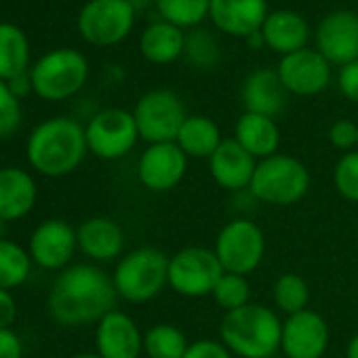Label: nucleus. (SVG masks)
I'll use <instances>...</instances> for the list:
<instances>
[{
  "label": "nucleus",
  "instance_id": "7",
  "mask_svg": "<svg viewBox=\"0 0 358 358\" xmlns=\"http://www.w3.org/2000/svg\"><path fill=\"white\" fill-rule=\"evenodd\" d=\"M188 116L190 114L186 112L182 97L169 89H154L143 93L133 108L139 139L148 141V145L175 141Z\"/></svg>",
  "mask_w": 358,
  "mask_h": 358
},
{
  "label": "nucleus",
  "instance_id": "37",
  "mask_svg": "<svg viewBox=\"0 0 358 358\" xmlns=\"http://www.w3.org/2000/svg\"><path fill=\"white\" fill-rule=\"evenodd\" d=\"M184 358H236V356L217 339H196L190 343Z\"/></svg>",
  "mask_w": 358,
  "mask_h": 358
},
{
  "label": "nucleus",
  "instance_id": "29",
  "mask_svg": "<svg viewBox=\"0 0 358 358\" xmlns=\"http://www.w3.org/2000/svg\"><path fill=\"white\" fill-rule=\"evenodd\" d=\"M160 17L177 28H199L209 17L211 0H154Z\"/></svg>",
  "mask_w": 358,
  "mask_h": 358
},
{
  "label": "nucleus",
  "instance_id": "42",
  "mask_svg": "<svg viewBox=\"0 0 358 358\" xmlns=\"http://www.w3.org/2000/svg\"><path fill=\"white\" fill-rule=\"evenodd\" d=\"M345 358H358V333H354L345 345Z\"/></svg>",
  "mask_w": 358,
  "mask_h": 358
},
{
  "label": "nucleus",
  "instance_id": "44",
  "mask_svg": "<svg viewBox=\"0 0 358 358\" xmlns=\"http://www.w3.org/2000/svg\"><path fill=\"white\" fill-rule=\"evenodd\" d=\"M5 234H7V222H3V220H0V241L5 238Z\"/></svg>",
  "mask_w": 358,
  "mask_h": 358
},
{
  "label": "nucleus",
  "instance_id": "8",
  "mask_svg": "<svg viewBox=\"0 0 358 358\" xmlns=\"http://www.w3.org/2000/svg\"><path fill=\"white\" fill-rule=\"evenodd\" d=\"M222 274L215 251L207 247H184L169 257V287L182 297L211 295Z\"/></svg>",
  "mask_w": 358,
  "mask_h": 358
},
{
  "label": "nucleus",
  "instance_id": "4",
  "mask_svg": "<svg viewBox=\"0 0 358 358\" xmlns=\"http://www.w3.org/2000/svg\"><path fill=\"white\" fill-rule=\"evenodd\" d=\"M310 190L308 166L289 154H274L264 158L255 166L249 192L255 201L272 207L297 205Z\"/></svg>",
  "mask_w": 358,
  "mask_h": 358
},
{
  "label": "nucleus",
  "instance_id": "16",
  "mask_svg": "<svg viewBox=\"0 0 358 358\" xmlns=\"http://www.w3.org/2000/svg\"><path fill=\"white\" fill-rule=\"evenodd\" d=\"M76 249V230L64 220L43 222L30 238V257L45 270H66Z\"/></svg>",
  "mask_w": 358,
  "mask_h": 358
},
{
  "label": "nucleus",
  "instance_id": "15",
  "mask_svg": "<svg viewBox=\"0 0 358 358\" xmlns=\"http://www.w3.org/2000/svg\"><path fill=\"white\" fill-rule=\"evenodd\" d=\"M316 51L331 66H345L358 59V15L333 11L316 28Z\"/></svg>",
  "mask_w": 358,
  "mask_h": 358
},
{
  "label": "nucleus",
  "instance_id": "17",
  "mask_svg": "<svg viewBox=\"0 0 358 358\" xmlns=\"http://www.w3.org/2000/svg\"><path fill=\"white\" fill-rule=\"evenodd\" d=\"M95 348L101 358H141L143 333L127 312L112 310L97 322Z\"/></svg>",
  "mask_w": 358,
  "mask_h": 358
},
{
  "label": "nucleus",
  "instance_id": "6",
  "mask_svg": "<svg viewBox=\"0 0 358 358\" xmlns=\"http://www.w3.org/2000/svg\"><path fill=\"white\" fill-rule=\"evenodd\" d=\"M89 78V62L76 49H55L30 70L32 91L45 101H64L76 95Z\"/></svg>",
  "mask_w": 358,
  "mask_h": 358
},
{
  "label": "nucleus",
  "instance_id": "38",
  "mask_svg": "<svg viewBox=\"0 0 358 358\" xmlns=\"http://www.w3.org/2000/svg\"><path fill=\"white\" fill-rule=\"evenodd\" d=\"M339 91L345 99L358 103V59L339 68Z\"/></svg>",
  "mask_w": 358,
  "mask_h": 358
},
{
  "label": "nucleus",
  "instance_id": "41",
  "mask_svg": "<svg viewBox=\"0 0 358 358\" xmlns=\"http://www.w3.org/2000/svg\"><path fill=\"white\" fill-rule=\"evenodd\" d=\"M9 87H11V91H13L17 97H24V95H28V91H32V80H30V74L26 72V74H22V76L13 78V80L9 83Z\"/></svg>",
  "mask_w": 358,
  "mask_h": 358
},
{
  "label": "nucleus",
  "instance_id": "13",
  "mask_svg": "<svg viewBox=\"0 0 358 358\" xmlns=\"http://www.w3.org/2000/svg\"><path fill=\"white\" fill-rule=\"evenodd\" d=\"M287 93L312 97L322 93L331 83V64L316 49H301L280 57L276 68Z\"/></svg>",
  "mask_w": 358,
  "mask_h": 358
},
{
  "label": "nucleus",
  "instance_id": "31",
  "mask_svg": "<svg viewBox=\"0 0 358 358\" xmlns=\"http://www.w3.org/2000/svg\"><path fill=\"white\" fill-rule=\"evenodd\" d=\"M272 297L280 312H285L287 316H293L297 312L308 310L310 287L299 274L287 272L276 278V282L272 287Z\"/></svg>",
  "mask_w": 358,
  "mask_h": 358
},
{
  "label": "nucleus",
  "instance_id": "10",
  "mask_svg": "<svg viewBox=\"0 0 358 358\" xmlns=\"http://www.w3.org/2000/svg\"><path fill=\"white\" fill-rule=\"evenodd\" d=\"M135 13L131 0H89L78 13V32L89 45L114 47L131 34Z\"/></svg>",
  "mask_w": 358,
  "mask_h": 358
},
{
  "label": "nucleus",
  "instance_id": "18",
  "mask_svg": "<svg viewBox=\"0 0 358 358\" xmlns=\"http://www.w3.org/2000/svg\"><path fill=\"white\" fill-rule=\"evenodd\" d=\"M257 162L259 160H255L234 137H230L224 139L209 158V171L220 188L228 192H241L249 190Z\"/></svg>",
  "mask_w": 358,
  "mask_h": 358
},
{
  "label": "nucleus",
  "instance_id": "11",
  "mask_svg": "<svg viewBox=\"0 0 358 358\" xmlns=\"http://www.w3.org/2000/svg\"><path fill=\"white\" fill-rule=\"evenodd\" d=\"M85 133L89 152L101 160H118L127 156L139 139L133 112L122 108L97 112L85 127Z\"/></svg>",
  "mask_w": 358,
  "mask_h": 358
},
{
  "label": "nucleus",
  "instance_id": "36",
  "mask_svg": "<svg viewBox=\"0 0 358 358\" xmlns=\"http://www.w3.org/2000/svg\"><path fill=\"white\" fill-rule=\"evenodd\" d=\"M329 143L343 154L358 150V122L350 118H339L329 127Z\"/></svg>",
  "mask_w": 358,
  "mask_h": 358
},
{
  "label": "nucleus",
  "instance_id": "5",
  "mask_svg": "<svg viewBox=\"0 0 358 358\" xmlns=\"http://www.w3.org/2000/svg\"><path fill=\"white\" fill-rule=\"evenodd\" d=\"M118 297L145 303L169 285V255L154 247H141L120 257L112 274Z\"/></svg>",
  "mask_w": 358,
  "mask_h": 358
},
{
  "label": "nucleus",
  "instance_id": "39",
  "mask_svg": "<svg viewBox=\"0 0 358 358\" xmlns=\"http://www.w3.org/2000/svg\"><path fill=\"white\" fill-rule=\"evenodd\" d=\"M24 345L13 329H0V358H22Z\"/></svg>",
  "mask_w": 358,
  "mask_h": 358
},
{
  "label": "nucleus",
  "instance_id": "35",
  "mask_svg": "<svg viewBox=\"0 0 358 358\" xmlns=\"http://www.w3.org/2000/svg\"><path fill=\"white\" fill-rule=\"evenodd\" d=\"M22 124L20 97L11 91L9 83L0 80V139L11 137Z\"/></svg>",
  "mask_w": 358,
  "mask_h": 358
},
{
  "label": "nucleus",
  "instance_id": "19",
  "mask_svg": "<svg viewBox=\"0 0 358 358\" xmlns=\"http://www.w3.org/2000/svg\"><path fill=\"white\" fill-rule=\"evenodd\" d=\"M268 13V0H211L209 7V20L215 28L238 38L259 32Z\"/></svg>",
  "mask_w": 358,
  "mask_h": 358
},
{
  "label": "nucleus",
  "instance_id": "24",
  "mask_svg": "<svg viewBox=\"0 0 358 358\" xmlns=\"http://www.w3.org/2000/svg\"><path fill=\"white\" fill-rule=\"evenodd\" d=\"M234 139L255 158L264 160L278 154L280 129L272 116L245 112L234 124Z\"/></svg>",
  "mask_w": 358,
  "mask_h": 358
},
{
  "label": "nucleus",
  "instance_id": "1",
  "mask_svg": "<svg viewBox=\"0 0 358 358\" xmlns=\"http://www.w3.org/2000/svg\"><path fill=\"white\" fill-rule=\"evenodd\" d=\"M116 299L112 276L97 266L76 264L55 278L49 293V312L64 327H85L116 310Z\"/></svg>",
  "mask_w": 358,
  "mask_h": 358
},
{
  "label": "nucleus",
  "instance_id": "28",
  "mask_svg": "<svg viewBox=\"0 0 358 358\" xmlns=\"http://www.w3.org/2000/svg\"><path fill=\"white\" fill-rule=\"evenodd\" d=\"M188 348L190 341L184 331L169 322H158L143 333L145 358H184Z\"/></svg>",
  "mask_w": 358,
  "mask_h": 358
},
{
  "label": "nucleus",
  "instance_id": "30",
  "mask_svg": "<svg viewBox=\"0 0 358 358\" xmlns=\"http://www.w3.org/2000/svg\"><path fill=\"white\" fill-rule=\"evenodd\" d=\"M32 270V257L13 241H0V289H15L24 285Z\"/></svg>",
  "mask_w": 358,
  "mask_h": 358
},
{
  "label": "nucleus",
  "instance_id": "40",
  "mask_svg": "<svg viewBox=\"0 0 358 358\" xmlns=\"http://www.w3.org/2000/svg\"><path fill=\"white\" fill-rule=\"evenodd\" d=\"M15 316H17V306L13 295L5 289H0V329H11Z\"/></svg>",
  "mask_w": 358,
  "mask_h": 358
},
{
  "label": "nucleus",
  "instance_id": "14",
  "mask_svg": "<svg viewBox=\"0 0 358 358\" xmlns=\"http://www.w3.org/2000/svg\"><path fill=\"white\" fill-rule=\"evenodd\" d=\"M329 343L331 331L318 312L308 308L282 320L280 350L287 358H322Z\"/></svg>",
  "mask_w": 358,
  "mask_h": 358
},
{
  "label": "nucleus",
  "instance_id": "2",
  "mask_svg": "<svg viewBox=\"0 0 358 358\" xmlns=\"http://www.w3.org/2000/svg\"><path fill=\"white\" fill-rule=\"evenodd\" d=\"M30 164L47 177H64L78 169L89 145L85 127L78 120L57 116L41 122L28 139Z\"/></svg>",
  "mask_w": 358,
  "mask_h": 358
},
{
  "label": "nucleus",
  "instance_id": "12",
  "mask_svg": "<svg viewBox=\"0 0 358 358\" xmlns=\"http://www.w3.org/2000/svg\"><path fill=\"white\" fill-rule=\"evenodd\" d=\"M188 156L175 141L150 143L137 162V177L150 192H171L184 182L188 173Z\"/></svg>",
  "mask_w": 358,
  "mask_h": 358
},
{
  "label": "nucleus",
  "instance_id": "23",
  "mask_svg": "<svg viewBox=\"0 0 358 358\" xmlns=\"http://www.w3.org/2000/svg\"><path fill=\"white\" fill-rule=\"evenodd\" d=\"M36 203V184L20 166L0 169V220L15 222L26 217Z\"/></svg>",
  "mask_w": 358,
  "mask_h": 358
},
{
  "label": "nucleus",
  "instance_id": "33",
  "mask_svg": "<svg viewBox=\"0 0 358 358\" xmlns=\"http://www.w3.org/2000/svg\"><path fill=\"white\" fill-rule=\"evenodd\" d=\"M220 43L215 41V36L207 30L201 28H192L186 34V49H184V57L201 70H209L220 62Z\"/></svg>",
  "mask_w": 358,
  "mask_h": 358
},
{
  "label": "nucleus",
  "instance_id": "45",
  "mask_svg": "<svg viewBox=\"0 0 358 358\" xmlns=\"http://www.w3.org/2000/svg\"><path fill=\"white\" fill-rule=\"evenodd\" d=\"M72 358H101L99 354H76V356H72Z\"/></svg>",
  "mask_w": 358,
  "mask_h": 358
},
{
  "label": "nucleus",
  "instance_id": "20",
  "mask_svg": "<svg viewBox=\"0 0 358 358\" xmlns=\"http://www.w3.org/2000/svg\"><path fill=\"white\" fill-rule=\"evenodd\" d=\"M287 89L278 76L276 70L272 68H259L251 72L245 83H243V103L245 112L253 114H264V116H278L287 103Z\"/></svg>",
  "mask_w": 358,
  "mask_h": 358
},
{
  "label": "nucleus",
  "instance_id": "3",
  "mask_svg": "<svg viewBox=\"0 0 358 358\" xmlns=\"http://www.w3.org/2000/svg\"><path fill=\"white\" fill-rule=\"evenodd\" d=\"M220 337L238 358H270L280 350L282 320L272 308L249 303L224 316Z\"/></svg>",
  "mask_w": 358,
  "mask_h": 358
},
{
  "label": "nucleus",
  "instance_id": "22",
  "mask_svg": "<svg viewBox=\"0 0 358 358\" xmlns=\"http://www.w3.org/2000/svg\"><path fill=\"white\" fill-rule=\"evenodd\" d=\"M78 249L95 262H112L124 249V232L110 217H89L78 230Z\"/></svg>",
  "mask_w": 358,
  "mask_h": 358
},
{
  "label": "nucleus",
  "instance_id": "32",
  "mask_svg": "<svg viewBox=\"0 0 358 358\" xmlns=\"http://www.w3.org/2000/svg\"><path fill=\"white\" fill-rule=\"evenodd\" d=\"M211 297L228 314V312H234V310L251 303V285H249L247 276L224 272L222 278L217 280Z\"/></svg>",
  "mask_w": 358,
  "mask_h": 358
},
{
  "label": "nucleus",
  "instance_id": "26",
  "mask_svg": "<svg viewBox=\"0 0 358 358\" xmlns=\"http://www.w3.org/2000/svg\"><path fill=\"white\" fill-rule=\"evenodd\" d=\"M222 141L224 137H222L217 122L201 114L188 116L175 137V143L182 148V152L188 158H199V160L201 158L209 160L213 152L222 145Z\"/></svg>",
  "mask_w": 358,
  "mask_h": 358
},
{
  "label": "nucleus",
  "instance_id": "9",
  "mask_svg": "<svg viewBox=\"0 0 358 358\" xmlns=\"http://www.w3.org/2000/svg\"><path fill=\"white\" fill-rule=\"evenodd\" d=\"M213 251L224 272L249 276L264 262L266 234L251 220H232L220 230Z\"/></svg>",
  "mask_w": 358,
  "mask_h": 358
},
{
  "label": "nucleus",
  "instance_id": "27",
  "mask_svg": "<svg viewBox=\"0 0 358 358\" xmlns=\"http://www.w3.org/2000/svg\"><path fill=\"white\" fill-rule=\"evenodd\" d=\"M30 43L26 32L15 26L0 22V80L11 83L28 72Z\"/></svg>",
  "mask_w": 358,
  "mask_h": 358
},
{
  "label": "nucleus",
  "instance_id": "34",
  "mask_svg": "<svg viewBox=\"0 0 358 358\" xmlns=\"http://www.w3.org/2000/svg\"><path fill=\"white\" fill-rule=\"evenodd\" d=\"M333 186L350 203H358V150L341 154L333 166Z\"/></svg>",
  "mask_w": 358,
  "mask_h": 358
},
{
  "label": "nucleus",
  "instance_id": "25",
  "mask_svg": "<svg viewBox=\"0 0 358 358\" xmlns=\"http://www.w3.org/2000/svg\"><path fill=\"white\" fill-rule=\"evenodd\" d=\"M186 49V32L164 20L150 24L139 38L141 55L156 66H169L184 57Z\"/></svg>",
  "mask_w": 358,
  "mask_h": 358
},
{
  "label": "nucleus",
  "instance_id": "43",
  "mask_svg": "<svg viewBox=\"0 0 358 358\" xmlns=\"http://www.w3.org/2000/svg\"><path fill=\"white\" fill-rule=\"evenodd\" d=\"M247 41H249V47H253V49H262V47H266L264 36H262V30H259V32H255V34H251V36H247Z\"/></svg>",
  "mask_w": 358,
  "mask_h": 358
},
{
  "label": "nucleus",
  "instance_id": "46",
  "mask_svg": "<svg viewBox=\"0 0 358 358\" xmlns=\"http://www.w3.org/2000/svg\"><path fill=\"white\" fill-rule=\"evenodd\" d=\"M270 358H276V356H270Z\"/></svg>",
  "mask_w": 358,
  "mask_h": 358
},
{
  "label": "nucleus",
  "instance_id": "21",
  "mask_svg": "<svg viewBox=\"0 0 358 358\" xmlns=\"http://www.w3.org/2000/svg\"><path fill=\"white\" fill-rule=\"evenodd\" d=\"M262 36L268 49L285 57L289 53L306 49L308 38H310V26L306 17L299 15L297 11L276 9L268 13L262 26Z\"/></svg>",
  "mask_w": 358,
  "mask_h": 358
}]
</instances>
